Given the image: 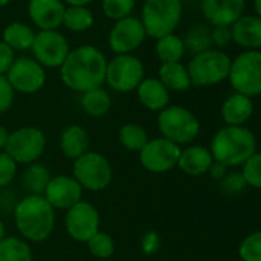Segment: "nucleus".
I'll return each instance as SVG.
<instances>
[{
    "mask_svg": "<svg viewBox=\"0 0 261 261\" xmlns=\"http://www.w3.org/2000/svg\"><path fill=\"white\" fill-rule=\"evenodd\" d=\"M106 56L94 45H80L69 51L59 68L60 79L66 88L83 94L103 86L106 75Z\"/></svg>",
    "mask_w": 261,
    "mask_h": 261,
    "instance_id": "f257e3e1",
    "label": "nucleus"
},
{
    "mask_svg": "<svg viewBox=\"0 0 261 261\" xmlns=\"http://www.w3.org/2000/svg\"><path fill=\"white\" fill-rule=\"evenodd\" d=\"M13 218L19 237L28 243H43L56 229V211L43 195L19 198Z\"/></svg>",
    "mask_w": 261,
    "mask_h": 261,
    "instance_id": "f03ea898",
    "label": "nucleus"
},
{
    "mask_svg": "<svg viewBox=\"0 0 261 261\" xmlns=\"http://www.w3.org/2000/svg\"><path fill=\"white\" fill-rule=\"evenodd\" d=\"M256 140L244 126H224L217 130L211 140V154L215 162L224 166H243L255 154Z\"/></svg>",
    "mask_w": 261,
    "mask_h": 261,
    "instance_id": "7ed1b4c3",
    "label": "nucleus"
},
{
    "mask_svg": "<svg viewBox=\"0 0 261 261\" xmlns=\"http://www.w3.org/2000/svg\"><path fill=\"white\" fill-rule=\"evenodd\" d=\"M160 137L181 146L192 143L200 134V121L192 111L178 105H169L157 115Z\"/></svg>",
    "mask_w": 261,
    "mask_h": 261,
    "instance_id": "20e7f679",
    "label": "nucleus"
},
{
    "mask_svg": "<svg viewBox=\"0 0 261 261\" xmlns=\"http://www.w3.org/2000/svg\"><path fill=\"white\" fill-rule=\"evenodd\" d=\"M181 16V0H145L140 20L146 36L157 40L168 34H174L180 25Z\"/></svg>",
    "mask_w": 261,
    "mask_h": 261,
    "instance_id": "39448f33",
    "label": "nucleus"
},
{
    "mask_svg": "<svg viewBox=\"0 0 261 261\" xmlns=\"http://www.w3.org/2000/svg\"><path fill=\"white\" fill-rule=\"evenodd\" d=\"M83 191H105L114 177L111 162L97 151H88L72 163V174Z\"/></svg>",
    "mask_w": 261,
    "mask_h": 261,
    "instance_id": "423d86ee",
    "label": "nucleus"
},
{
    "mask_svg": "<svg viewBox=\"0 0 261 261\" xmlns=\"http://www.w3.org/2000/svg\"><path fill=\"white\" fill-rule=\"evenodd\" d=\"M230 57L221 49H207L195 54L188 63V72L192 86L218 85L229 77Z\"/></svg>",
    "mask_w": 261,
    "mask_h": 261,
    "instance_id": "0eeeda50",
    "label": "nucleus"
},
{
    "mask_svg": "<svg viewBox=\"0 0 261 261\" xmlns=\"http://www.w3.org/2000/svg\"><path fill=\"white\" fill-rule=\"evenodd\" d=\"M145 79V65L134 54L114 56L108 60L105 83L115 92L127 94L139 88Z\"/></svg>",
    "mask_w": 261,
    "mask_h": 261,
    "instance_id": "6e6552de",
    "label": "nucleus"
},
{
    "mask_svg": "<svg viewBox=\"0 0 261 261\" xmlns=\"http://www.w3.org/2000/svg\"><path fill=\"white\" fill-rule=\"evenodd\" d=\"M46 151V136L37 126H22L10 133L5 152L17 165H31L42 159Z\"/></svg>",
    "mask_w": 261,
    "mask_h": 261,
    "instance_id": "1a4fd4ad",
    "label": "nucleus"
},
{
    "mask_svg": "<svg viewBox=\"0 0 261 261\" xmlns=\"http://www.w3.org/2000/svg\"><path fill=\"white\" fill-rule=\"evenodd\" d=\"M229 82L235 92L246 97L261 94V51H244L230 62Z\"/></svg>",
    "mask_w": 261,
    "mask_h": 261,
    "instance_id": "9d476101",
    "label": "nucleus"
},
{
    "mask_svg": "<svg viewBox=\"0 0 261 261\" xmlns=\"http://www.w3.org/2000/svg\"><path fill=\"white\" fill-rule=\"evenodd\" d=\"M100 212L89 201H79L65 212L66 233L77 243H88L100 229Z\"/></svg>",
    "mask_w": 261,
    "mask_h": 261,
    "instance_id": "9b49d317",
    "label": "nucleus"
},
{
    "mask_svg": "<svg viewBox=\"0 0 261 261\" xmlns=\"http://www.w3.org/2000/svg\"><path fill=\"white\" fill-rule=\"evenodd\" d=\"M71 48L68 39L57 31H39L36 33L31 53L33 59L45 69H59L66 60Z\"/></svg>",
    "mask_w": 261,
    "mask_h": 261,
    "instance_id": "f8f14e48",
    "label": "nucleus"
},
{
    "mask_svg": "<svg viewBox=\"0 0 261 261\" xmlns=\"http://www.w3.org/2000/svg\"><path fill=\"white\" fill-rule=\"evenodd\" d=\"M146 31L140 17L129 16L117 20L108 34V45L114 56L134 54L146 40Z\"/></svg>",
    "mask_w": 261,
    "mask_h": 261,
    "instance_id": "ddd939ff",
    "label": "nucleus"
},
{
    "mask_svg": "<svg viewBox=\"0 0 261 261\" xmlns=\"http://www.w3.org/2000/svg\"><path fill=\"white\" fill-rule=\"evenodd\" d=\"M181 148L163 137L149 139L145 148L139 152L142 166L152 174H165L177 168Z\"/></svg>",
    "mask_w": 261,
    "mask_h": 261,
    "instance_id": "4468645a",
    "label": "nucleus"
},
{
    "mask_svg": "<svg viewBox=\"0 0 261 261\" xmlns=\"http://www.w3.org/2000/svg\"><path fill=\"white\" fill-rule=\"evenodd\" d=\"M5 77L14 92L31 95L43 89L46 83V69L33 57H16Z\"/></svg>",
    "mask_w": 261,
    "mask_h": 261,
    "instance_id": "2eb2a0df",
    "label": "nucleus"
},
{
    "mask_svg": "<svg viewBox=\"0 0 261 261\" xmlns=\"http://www.w3.org/2000/svg\"><path fill=\"white\" fill-rule=\"evenodd\" d=\"M83 189L72 175H53L43 197L54 207V211H68L83 200Z\"/></svg>",
    "mask_w": 261,
    "mask_h": 261,
    "instance_id": "dca6fc26",
    "label": "nucleus"
},
{
    "mask_svg": "<svg viewBox=\"0 0 261 261\" xmlns=\"http://www.w3.org/2000/svg\"><path fill=\"white\" fill-rule=\"evenodd\" d=\"M63 0H30L28 16L39 31H57L63 25Z\"/></svg>",
    "mask_w": 261,
    "mask_h": 261,
    "instance_id": "f3484780",
    "label": "nucleus"
},
{
    "mask_svg": "<svg viewBox=\"0 0 261 261\" xmlns=\"http://www.w3.org/2000/svg\"><path fill=\"white\" fill-rule=\"evenodd\" d=\"M244 7L246 0H201V13L212 27H232Z\"/></svg>",
    "mask_w": 261,
    "mask_h": 261,
    "instance_id": "a211bd4d",
    "label": "nucleus"
},
{
    "mask_svg": "<svg viewBox=\"0 0 261 261\" xmlns=\"http://www.w3.org/2000/svg\"><path fill=\"white\" fill-rule=\"evenodd\" d=\"M139 103L152 112H160L169 106L171 92L157 77H145L143 82L136 89Z\"/></svg>",
    "mask_w": 261,
    "mask_h": 261,
    "instance_id": "6ab92c4d",
    "label": "nucleus"
},
{
    "mask_svg": "<svg viewBox=\"0 0 261 261\" xmlns=\"http://www.w3.org/2000/svg\"><path fill=\"white\" fill-rule=\"evenodd\" d=\"M91 146V137L89 133L80 124H69L66 126L59 139V148L60 152L68 160H77L83 154L89 151Z\"/></svg>",
    "mask_w": 261,
    "mask_h": 261,
    "instance_id": "aec40b11",
    "label": "nucleus"
},
{
    "mask_svg": "<svg viewBox=\"0 0 261 261\" xmlns=\"http://www.w3.org/2000/svg\"><path fill=\"white\" fill-rule=\"evenodd\" d=\"M232 40L246 48V51H258L261 48V19L258 16H241L232 27Z\"/></svg>",
    "mask_w": 261,
    "mask_h": 261,
    "instance_id": "412c9836",
    "label": "nucleus"
},
{
    "mask_svg": "<svg viewBox=\"0 0 261 261\" xmlns=\"http://www.w3.org/2000/svg\"><path fill=\"white\" fill-rule=\"evenodd\" d=\"M214 163L212 154L207 148L201 145H191L180 152L177 166L191 177H200L209 172L211 165Z\"/></svg>",
    "mask_w": 261,
    "mask_h": 261,
    "instance_id": "4be33fe9",
    "label": "nucleus"
},
{
    "mask_svg": "<svg viewBox=\"0 0 261 261\" xmlns=\"http://www.w3.org/2000/svg\"><path fill=\"white\" fill-rule=\"evenodd\" d=\"M253 114V101L243 94L229 95L221 106V117L226 126H243Z\"/></svg>",
    "mask_w": 261,
    "mask_h": 261,
    "instance_id": "5701e85b",
    "label": "nucleus"
},
{
    "mask_svg": "<svg viewBox=\"0 0 261 261\" xmlns=\"http://www.w3.org/2000/svg\"><path fill=\"white\" fill-rule=\"evenodd\" d=\"M165 88L171 92H185L188 91L192 83L189 79V72L188 68L181 63H162V66L159 68V77H157Z\"/></svg>",
    "mask_w": 261,
    "mask_h": 261,
    "instance_id": "b1692460",
    "label": "nucleus"
},
{
    "mask_svg": "<svg viewBox=\"0 0 261 261\" xmlns=\"http://www.w3.org/2000/svg\"><path fill=\"white\" fill-rule=\"evenodd\" d=\"M80 108L88 117L101 118L112 108L111 94L103 86L86 91V92L80 94Z\"/></svg>",
    "mask_w": 261,
    "mask_h": 261,
    "instance_id": "393cba45",
    "label": "nucleus"
},
{
    "mask_svg": "<svg viewBox=\"0 0 261 261\" xmlns=\"http://www.w3.org/2000/svg\"><path fill=\"white\" fill-rule=\"evenodd\" d=\"M53 178L51 171L40 162L27 165L22 172V188L27 195H43L49 180Z\"/></svg>",
    "mask_w": 261,
    "mask_h": 261,
    "instance_id": "a878e982",
    "label": "nucleus"
},
{
    "mask_svg": "<svg viewBox=\"0 0 261 261\" xmlns=\"http://www.w3.org/2000/svg\"><path fill=\"white\" fill-rule=\"evenodd\" d=\"M34 37L36 31L23 22H11L2 33V42L8 45L14 53L31 49Z\"/></svg>",
    "mask_w": 261,
    "mask_h": 261,
    "instance_id": "bb28decb",
    "label": "nucleus"
},
{
    "mask_svg": "<svg viewBox=\"0 0 261 261\" xmlns=\"http://www.w3.org/2000/svg\"><path fill=\"white\" fill-rule=\"evenodd\" d=\"M118 142L120 145L129 151V152H140L145 145L149 142V136L148 130L140 124V123H124L120 129H118Z\"/></svg>",
    "mask_w": 261,
    "mask_h": 261,
    "instance_id": "cd10ccee",
    "label": "nucleus"
},
{
    "mask_svg": "<svg viewBox=\"0 0 261 261\" xmlns=\"http://www.w3.org/2000/svg\"><path fill=\"white\" fill-rule=\"evenodd\" d=\"M33 249L28 241L16 235H7L0 241V261H33Z\"/></svg>",
    "mask_w": 261,
    "mask_h": 261,
    "instance_id": "c85d7f7f",
    "label": "nucleus"
},
{
    "mask_svg": "<svg viewBox=\"0 0 261 261\" xmlns=\"http://www.w3.org/2000/svg\"><path fill=\"white\" fill-rule=\"evenodd\" d=\"M186 48L183 39L177 34H168L165 37L157 39L155 42V54L162 63H177L185 57Z\"/></svg>",
    "mask_w": 261,
    "mask_h": 261,
    "instance_id": "c756f323",
    "label": "nucleus"
},
{
    "mask_svg": "<svg viewBox=\"0 0 261 261\" xmlns=\"http://www.w3.org/2000/svg\"><path fill=\"white\" fill-rule=\"evenodd\" d=\"M94 25V14L88 7H66L63 25L71 33H85Z\"/></svg>",
    "mask_w": 261,
    "mask_h": 261,
    "instance_id": "7c9ffc66",
    "label": "nucleus"
},
{
    "mask_svg": "<svg viewBox=\"0 0 261 261\" xmlns=\"http://www.w3.org/2000/svg\"><path fill=\"white\" fill-rule=\"evenodd\" d=\"M183 43H185L186 51L192 53L194 56L211 49V46H212L211 28L204 23L194 25L192 28L188 30L186 36L183 37Z\"/></svg>",
    "mask_w": 261,
    "mask_h": 261,
    "instance_id": "2f4dec72",
    "label": "nucleus"
},
{
    "mask_svg": "<svg viewBox=\"0 0 261 261\" xmlns=\"http://www.w3.org/2000/svg\"><path fill=\"white\" fill-rule=\"evenodd\" d=\"M86 247L89 250V253L98 259H106L109 256H112V253L115 252V241L114 238L105 232V230H98L88 243Z\"/></svg>",
    "mask_w": 261,
    "mask_h": 261,
    "instance_id": "473e14b6",
    "label": "nucleus"
},
{
    "mask_svg": "<svg viewBox=\"0 0 261 261\" xmlns=\"http://www.w3.org/2000/svg\"><path fill=\"white\" fill-rule=\"evenodd\" d=\"M134 8L136 0H101L103 14L114 22L133 16Z\"/></svg>",
    "mask_w": 261,
    "mask_h": 261,
    "instance_id": "72a5a7b5",
    "label": "nucleus"
},
{
    "mask_svg": "<svg viewBox=\"0 0 261 261\" xmlns=\"http://www.w3.org/2000/svg\"><path fill=\"white\" fill-rule=\"evenodd\" d=\"M241 261H261V230L249 233L238 247Z\"/></svg>",
    "mask_w": 261,
    "mask_h": 261,
    "instance_id": "f704fd0d",
    "label": "nucleus"
},
{
    "mask_svg": "<svg viewBox=\"0 0 261 261\" xmlns=\"http://www.w3.org/2000/svg\"><path fill=\"white\" fill-rule=\"evenodd\" d=\"M241 175L247 186L261 189V152H255L244 162Z\"/></svg>",
    "mask_w": 261,
    "mask_h": 261,
    "instance_id": "c9c22d12",
    "label": "nucleus"
},
{
    "mask_svg": "<svg viewBox=\"0 0 261 261\" xmlns=\"http://www.w3.org/2000/svg\"><path fill=\"white\" fill-rule=\"evenodd\" d=\"M19 172V165L5 152L0 151V189L10 188Z\"/></svg>",
    "mask_w": 261,
    "mask_h": 261,
    "instance_id": "e433bc0d",
    "label": "nucleus"
},
{
    "mask_svg": "<svg viewBox=\"0 0 261 261\" xmlns=\"http://www.w3.org/2000/svg\"><path fill=\"white\" fill-rule=\"evenodd\" d=\"M246 181L241 175V172H227L220 180V189L227 195H235L246 189Z\"/></svg>",
    "mask_w": 261,
    "mask_h": 261,
    "instance_id": "4c0bfd02",
    "label": "nucleus"
},
{
    "mask_svg": "<svg viewBox=\"0 0 261 261\" xmlns=\"http://www.w3.org/2000/svg\"><path fill=\"white\" fill-rule=\"evenodd\" d=\"M16 100V92L5 75H0V115L11 109Z\"/></svg>",
    "mask_w": 261,
    "mask_h": 261,
    "instance_id": "58836bf2",
    "label": "nucleus"
},
{
    "mask_svg": "<svg viewBox=\"0 0 261 261\" xmlns=\"http://www.w3.org/2000/svg\"><path fill=\"white\" fill-rule=\"evenodd\" d=\"M140 247H142V252L145 255H154L160 250L162 247V238L159 235V232L155 230H148L143 237H142V241H140Z\"/></svg>",
    "mask_w": 261,
    "mask_h": 261,
    "instance_id": "ea45409f",
    "label": "nucleus"
},
{
    "mask_svg": "<svg viewBox=\"0 0 261 261\" xmlns=\"http://www.w3.org/2000/svg\"><path fill=\"white\" fill-rule=\"evenodd\" d=\"M17 203L19 198L16 192L10 191V188L0 189V214H13Z\"/></svg>",
    "mask_w": 261,
    "mask_h": 261,
    "instance_id": "a19ab883",
    "label": "nucleus"
},
{
    "mask_svg": "<svg viewBox=\"0 0 261 261\" xmlns=\"http://www.w3.org/2000/svg\"><path fill=\"white\" fill-rule=\"evenodd\" d=\"M16 60V53L0 40V75H7Z\"/></svg>",
    "mask_w": 261,
    "mask_h": 261,
    "instance_id": "79ce46f5",
    "label": "nucleus"
},
{
    "mask_svg": "<svg viewBox=\"0 0 261 261\" xmlns=\"http://www.w3.org/2000/svg\"><path fill=\"white\" fill-rule=\"evenodd\" d=\"M211 40L212 45H215L217 48H223L229 45V42L232 40L230 27H214L211 30Z\"/></svg>",
    "mask_w": 261,
    "mask_h": 261,
    "instance_id": "37998d69",
    "label": "nucleus"
},
{
    "mask_svg": "<svg viewBox=\"0 0 261 261\" xmlns=\"http://www.w3.org/2000/svg\"><path fill=\"white\" fill-rule=\"evenodd\" d=\"M214 180H221L226 174H227V166H224L223 163H220V162H215L214 160V163L211 165V168H209V172H207Z\"/></svg>",
    "mask_w": 261,
    "mask_h": 261,
    "instance_id": "c03bdc74",
    "label": "nucleus"
},
{
    "mask_svg": "<svg viewBox=\"0 0 261 261\" xmlns=\"http://www.w3.org/2000/svg\"><path fill=\"white\" fill-rule=\"evenodd\" d=\"M8 137H10L8 129L0 124V151H5L7 143H8Z\"/></svg>",
    "mask_w": 261,
    "mask_h": 261,
    "instance_id": "a18cd8bd",
    "label": "nucleus"
},
{
    "mask_svg": "<svg viewBox=\"0 0 261 261\" xmlns=\"http://www.w3.org/2000/svg\"><path fill=\"white\" fill-rule=\"evenodd\" d=\"M94 2V0H63L66 7H88Z\"/></svg>",
    "mask_w": 261,
    "mask_h": 261,
    "instance_id": "49530a36",
    "label": "nucleus"
},
{
    "mask_svg": "<svg viewBox=\"0 0 261 261\" xmlns=\"http://www.w3.org/2000/svg\"><path fill=\"white\" fill-rule=\"evenodd\" d=\"M5 237H7V227H5V223H4L2 217H0V241H2Z\"/></svg>",
    "mask_w": 261,
    "mask_h": 261,
    "instance_id": "de8ad7c7",
    "label": "nucleus"
},
{
    "mask_svg": "<svg viewBox=\"0 0 261 261\" xmlns=\"http://www.w3.org/2000/svg\"><path fill=\"white\" fill-rule=\"evenodd\" d=\"M253 8L256 11V16L261 19V0H253Z\"/></svg>",
    "mask_w": 261,
    "mask_h": 261,
    "instance_id": "09e8293b",
    "label": "nucleus"
},
{
    "mask_svg": "<svg viewBox=\"0 0 261 261\" xmlns=\"http://www.w3.org/2000/svg\"><path fill=\"white\" fill-rule=\"evenodd\" d=\"M11 2H13V0H0V8H4V7L10 5Z\"/></svg>",
    "mask_w": 261,
    "mask_h": 261,
    "instance_id": "8fccbe9b",
    "label": "nucleus"
}]
</instances>
